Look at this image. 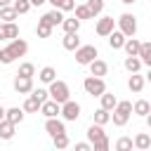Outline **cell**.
Listing matches in <instances>:
<instances>
[{
    "label": "cell",
    "mask_w": 151,
    "mask_h": 151,
    "mask_svg": "<svg viewBox=\"0 0 151 151\" xmlns=\"http://www.w3.org/2000/svg\"><path fill=\"white\" fill-rule=\"evenodd\" d=\"M132 113H137V116L146 118V116L151 113V101H149V99H137V101L132 104Z\"/></svg>",
    "instance_id": "obj_18"
},
{
    "label": "cell",
    "mask_w": 151,
    "mask_h": 151,
    "mask_svg": "<svg viewBox=\"0 0 151 151\" xmlns=\"http://www.w3.org/2000/svg\"><path fill=\"white\" fill-rule=\"evenodd\" d=\"M146 80H149V83H151V68H149V73H146Z\"/></svg>",
    "instance_id": "obj_48"
},
{
    "label": "cell",
    "mask_w": 151,
    "mask_h": 151,
    "mask_svg": "<svg viewBox=\"0 0 151 151\" xmlns=\"http://www.w3.org/2000/svg\"><path fill=\"white\" fill-rule=\"evenodd\" d=\"M104 137H106V132H104L101 125H94V123H92V125L87 127V142H90V144H94V142H99V139H104Z\"/></svg>",
    "instance_id": "obj_20"
},
{
    "label": "cell",
    "mask_w": 151,
    "mask_h": 151,
    "mask_svg": "<svg viewBox=\"0 0 151 151\" xmlns=\"http://www.w3.org/2000/svg\"><path fill=\"white\" fill-rule=\"evenodd\" d=\"M26 52H28V42H26L24 38H17V40H12L7 47L0 50V64H12L14 59L24 57Z\"/></svg>",
    "instance_id": "obj_1"
},
{
    "label": "cell",
    "mask_w": 151,
    "mask_h": 151,
    "mask_svg": "<svg viewBox=\"0 0 151 151\" xmlns=\"http://www.w3.org/2000/svg\"><path fill=\"white\" fill-rule=\"evenodd\" d=\"M73 151H92V144L90 142H76Z\"/></svg>",
    "instance_id": "obj_42"
},
{
    "label": "cell",
    "mask_w": 151,
    "mask_h": 151,
    "mask_svg": "<svg viewBox=\"0 0 151 151\" xmlns=\"http://www.w3.org/2000/svg\"><path fill=\"white\" fill-rule=\"evenodd\" d=\"M109 73V64L104 61V59H94L92 64H90V76H94V78H104Z\"/></svg>",
    "instance_id": "obj_14"
},
{
    "label": "cell",
    "mask_w": 151,
    "mask_h": 151,
    "mask_svg": "<svg viewBox=\"0 0 151 151\" xmlns=\"http://www.w3.org/2000/svg\"><path fill=\"white\" fill-rule=\"evenodd\" d=\"M123 66H125L130 73H139V68H142V59H139V57H125Z\"/></svg>",
    "instance_id": "obj_28"
},
{
    "label": "cell",
    "mask_w": 151,
    "mask_h": 151,
    "mask_svg": "<svg viewBox=\"0 0 151 151\" xmlns=\"http://www.w3.org/2000/svg\"><path fill=\"white\" fill-rule=\"evenodd\" d=\"M0 66H2V64H0Z\"/></svg>",
    "instance_id": "obj_50"
},
{
    "label": "cell",
    "mask_w": 151,
    "mask_h": 151,
    "mask_svg": "<svg viewBox=\"0 0 151 151\" xmlns=\"http://www.w3.org/2000/svg\"><path fill=\"white\" fill-rule=\"evenodd\" d=\"M132 149H134L132 137H118L116 139V151H132Z\"/></svg>",
    "instance_id": "obj_31"
},
{
    "label": "cell",
    "mask_w": 151,
    "mask_h": 151,
    "mask_svg": "<svg viewBox=\"0 0 151 151\" xmlns=\"http://www.w3.org/2000/svg\"><path fill=\"white\" fill-rule=\"evenodd\" d=\"M40 106H42V104H40L33 94H28V99L24 101V106H21V109H24L26 113H38V111H40Z\"/></svg>",
    "instance_id": "obj_29"
},
{
    "label": "cell",
    "mask_w": 151,
    "mask_h": 151,
    "mask_svg": "<svg viewBox=\"0 0 151 151\" xmlns=\"http://www.w3.org/2000/svg\"><path fill=\"white\" fill-rule=\"evenodd\" d=\"M144 85H146V78L139 76V73H132V76L127 78V87H130V92H134V94H139V92L144 90Z\"/></svg>",
    "instance_id": "obj_15"
},
{
    "label": "cell",
    "mask_w": 151,
    "mask_h": 151,
    "mask_svg": "<svg viewBox=\"0 0 151 151\" xmlns=\"http://www.w3.org/2000/svg\"><path fill=\"white\" fill-rule=\"evenodd\" d=\"M12 7L17 9V14H26V12L31 9V0H14Z\"/></svg>",
    "instance_id": "obj_39"
},
{
    "label": "cell",
    "mask_w": 151,
    "mask_h": 151,
    "mask_svg": "<svg viewBox=\"0 0 151 151\" xmlns=\"http://www.w3.org/2000/svg\"><path fill=\"white\" fill-rule=\"evenodd\" d=\"M35 33H38V38H50V35H52V26H50V24H45V21H38Z\"/></svg>",
    "instance_id": "obj_37"
},
{
    "label": "cell",
    "mask_w": 151,
    "mask_h": 151,
    "mask_svg": "<svg viewBox=\"0 0 151 151\" xmlns=\"http://www.w3.org/2000/svg\"><path fill=\"white\" fill-rule=\"evenodd\" d=\"M47 92H50V99L57 101V104H66V101L71 99V90H68V85H66L64 80H54Z\"/></svg>",
    "instance_id": "obj_3"
},
{
    "label": "cell",
    "mask_w": 151,
    "mask_h": 151,
    "mask_svg": "<svg viewBox=\"0 0 151 151\" xmlns=\"http://www.w3.org/2000/svg\"><path fill=\"white\" fill-rule=\"evenodd\" d=\"M125 40H127V38H125L120 31H113V33L109 35V47H111V50H123V47H125Z\"/></svg>",
    "instance_id": "obj_21"
},
{
    "label": "cell",
    "mask_w": 151,
    "mask_h": 151,
    "mask_svg": "<svg viewBox=\"0 0 151 151\" xmlns=\"http://www.w3.org/2000/svg\"><path fill=\"white\" fill-rule=\"evenodd\" d=\"M76 19L85 21V19H94V17H92V12L87 9V5H78V7H76Z\"/></svg>",
    "instance_id": "obj_38"
},
{
    "label": "cell",
    "mask_w": 151,
    "mask_h": 151,
    "mask_svg": "<svg viewBox=\"0 0 151 151\" xmlns=\"http://www.w3.org/2000/svg\"><path fill=\"white\" fill-rule=\"evenodd\" d=\"M31 94H33V97H35V99H38L40 104H45V101L50 99V92H47V90H42V87H38V90H33Z\"/></svg>",
    "instance_id": "obj_41"
},
{
    "label": "cell",
    "mask_w": 151,
    "mask_h": 151,
    "mask_svg": "<svg viewBox=\"0 0 151 151\" xmlns=\"http://www.w3.org/2000/svg\"><path fill=\"white\" fill-rule=\"evenodd\" d=\"M45 130H47L50 137H57V134H64L66 132V127H64V123L59 118H47L45 120Z\"/></svg>",
    "instance_id": "obj_12"
},
{
    "label": "cell",
    "mask_w": 151,
    "mask_h": 151,
    "mask_svg": "<svg viewBox=\"0 0 151 151\" xmlns=\"http://www.w3.org/2000/svg\"><path fill=\"white\" fill-rule=\"evenodd\" d=\"M17 76H24V78H33L35 76V66L31 64V61H24L21 66H19V73Z\"/></svg>",
    "instance_id": "obj_35"
},
{
    "label": "cell",
    "mask_w": 151,
    "mask_h": 151,
    "mask_svg": "<svg viewBox=\"0 0 151 151\" xmlns=\"http://www.w3.org/2000/svg\"><path fill=\"white\" fill-rule=\"evenodd\" d=\"M134 149H137V151H149V149H151V134H149V132L134 134Z\"/></svg>",
    "instance_id": "obj_17"
},
{
    "label": "cell",
    "mask_w": 151,
    "mask_h": 151,
    "mask_svg": "<svg viewBox=\"0 0 151 151\" xmlns=\"http://www.w3.org/2000/svg\"><path fill=\"white\" fill-rule=\"evenodd\" d=\"M19 14H17V9L9 5V7H2L0 9V19H2V24H14V19H17Z\"/></svg>",
    "instance_id": "obj_26"
},
{
    "label": "cell",
    "mask_w": 151,
    "mask_h": 151,
    "mask_svg": "<svg viewBox=\"0 0 151 151\" xmlns=\"http://www.w3.org/2000/svg\"><path fill=\"white\" fill-rule=\"evenodd\" d=\"M99 99H101V109H104V111H109V113L118 106V99H116V94H111V92H104Z\"/></svg>",
    "instance_id": "obj_23"
},
{
    "label": "cell",
    "mask_w": 151,
    "mask_h": 151,
    "mask_svg": "<svg viewBox=\"0 0 151 151\" xmlns=\"http://www.w3.org/2000/svg\"><path fill=\"white\" fill-rule=\"evenodd\" d=\"M94 31H97V35H101V38H109V35L116 31V28H113V17H101V19L97 21Z\"/></svg>",
    "instance_id": "obj_8"
},
{
    "label": "cell",
    "mask_w": 151,
    "mask_h": 151,
    "mask_svg": "<svg viewBox=\"0 0 151 151\" xmlns=\"http://www.w3.org/2000/svg\"><path fill=\"white\" fill-rule=\"evenodd\" d=\"M5 118H7V109H2V106H0V123H2Z\"/></svg>",
    "instance_id": "obj_43"
},
{
    "label": "cell",
    "mask_w": 151,
    "mask_h": 151,
    "mask_svg": "<svg viewBox=\"0 0 151 151\" xmlns=\"http://www.w3.org/2000/svg\"><path fill=\"white\" fill-rule=\"evenodd\" d=\"M61 116H64V120H78L80 118V104L68 99L66 104H61Z\"/></svg>",
    "instance_id": "obj_7"
},
{
    "label": "cell",
    "mask_w": 151,
    "mask_h": 151,
    "mask_svg": "<svg viewBox=\"0 0 151 151\" xmlns=\"http://www.w3.org/2000/svg\"><path fill=\"white\" fill-rule=\"evenodd\" d=\"M123 50H125V54H127V57H139V52H142V42H139L137 38H127Z\"/></svg>",
    "instance_id": "obj_19"
},
{
    "label": "cell",
    "mask_w": 151,
    "mask_h": 151,
    "mask_svg": "<svg viewBox=\"0 0 151 151\" xmlns=\"http://www.w3.org/2000/svg\"><path fill=\"white\" fill-rule=\"evenodd\" d=\"M130 116H132V101H118V106L111 113V120L116 127H123V125H127Z\"/></svg>",
    "instance_id": "obj_2"
},
{
    "label": "cell",
    "mask_w": 151,
    "mask_h": 151,
    "mask_svg": "<svg viewBox=\"0 0 151 151\" xmlns=\"http://www.w3.org/2000/svg\"><path fill=\"white\" fill-rule=\"evenodd\" d=\"M52 5V9H61V12H71L76 9V0H47Z\"/></svg>",
    "instance_id": "obj_25"
},
{
    "label": "cell",
    "mask_w": 151,
    "mask_h": 151,
    "mask_svg": "<svg viewBox=\"0 0 151 151\" xmlns=\"http://www.w3.org/2000/svg\"><path fill=\"white\" fill-rule=\"evenodd\" d=\"M146 125H149V130H151V113L146 116Z\"/></svg>",
    "instance_id": "obj_46"
},
{
    "label": "cell",
    "mask_w": 151,
    "mask_h": 151,
    "mask_svg": "<svg viewBox=\"0 0 151 151\" xmlns=\"http://www.w3.org/2000/svg\"><path fill=\"white\" fill-rule=\"evenodd\" d=\"M14 90L19 92V94H31L35 87H33V78H24V76H17L14 78Z\"/></svg>",
    "instance_id": "obj_9"
},
{
    "label": "cell",
    "mask_w": 151,
    "mask_h": 151,
    "mask_svg": "<svg viewBox=\"0 0 151 151\" xmlns=\"http://www.w3.org/2000/svg\"><path fill=\"white\" fill-rule=\"evenodd\" d=\"M120 2H123V5H132L134 0H120Z\"/></svg>",
    "instance_id": "obj_47"
},
{
    "label": "cell",
    "mask_w": 151,
    "mask_h": 151,
    "mask_svg": "<svg viewBox=\"0 0 151 151\" xmlns=\"http://www.w3.org/2000/svg\"><path fill=\"white\" fill-rule=\"evenodd\" d=\"M132 151H137V149H132Z\"/></svg>",
    "instance_id": "obj_49"
},
{
    "label": "cell",
    "mask_w": 151,
    "mask_h": 151,
    "mask_svg": "<svg viewBox=\"0 0 151 151\" xmlns=\"http://www.w3.org/2000/svg\"><path fill=\"white\" fill-rule=\"evenodd\" d=\"M38 78H40V83L52 85V83L57 80V71H54L52 66H42V68H40V73H38Z\"/></svg>",
    "instance_id": "obj_22"
},
{
    "label": "cell",
    "mask_w": 151,
    "mask_h": 151,
    "mask_svg": "<svg viewBox=\"0 0 151 151\" xmlns=\"http://www.w3.org/2000/svg\"><path fill=\"white\" fill-rule=\"evenodd\" d=\"M9 2H12V0H0V9H2V7H9Z\"/></svg>",
    "instance_id": "obj_44"
},
{
    "label": "cell",
    "mask_w": 151,
    "mask_h": 151,
    "mask_svg": "<svg viewBox=\"0 0 151 151\" xmlns=\"http://www.w3.org/2000/svg\"><path fill=\"white\" fill-rule=\"evenodd\" d=\"M83 87H85V92L92 94V97H101V94L106 92L104 78H94V76H87V78L83 80Z\"/></svg>",
    "instance_id": "obj_6"
},
{
    "label": "cell",
    "mask_w": 151,
    "mask_h": 151,
    "mask_svg": "<svg viewBox=\"0 0 151 151\" xmlns=\"http://www.w3.org/2000/svg\"><path fill=\"white\" fill-rule=\"evenodd\" d=\"M42 2H47V0H31V5H42Z\"/></svg>",
    "instance_id": "obj_45"
},
{
    "label": "cell",
    "mask_w": 151,
    "mask_h": 151,
    "mask_svg": "<svg viewBox=\"0 0 151 151\" xmlns=\"http://www.w3.org/2000/svg\"><path fill=\"white\" fill-rule=\"evenodd\" d=\"M80 24H83V21L73 17V19H64L61 28H64V33H78V31H80Z\"/></svg>",
    "instance_id": "obj_27"
},
{
    "label": "cell",
    "mask_w": 151,
    "mask_h": 151,
    "mask_svg": "<svg viewBox=\"0 0 151 151\" xmlns=\"http://www.w3.org/2000/svg\"><path fill=\"white\" fill-rule=\"evenodd\" d=\"M85 5H87V9L92 12V17H99L101 9H104V0H87Z\"/></svg>",
    "instance_id": "obj_36"
},
{
    "label": "cell",
    "mask_w": 151,
    "mask_h": 151,
    "mask_svg": "<svg viewBox=\"0 0 151 151\" xmlns=\"http://www.w3.org/2000/svg\"><path fill=\"white\" fill-rule=\"evenodd\" d=\"M19 38V26L17 24H2L0 21V40H17Z\"/></svg>",
    "instance_id": "obj_11"
},
{
    "label": "cell",
    "mask_w": 151,
    "mask_h": 151,
    "mask_svg": "<svg viewBox=\"0 0 151 151\" xmlns=\"http://www.w3.org/2000/svg\"><path fill=\"white\" fill-rule=\"evenodd\" d=\"M40 21L50 24L52 28H54V26H61V24H64V12H61V9H50V12H45V14L40 17Z\"/></svg>",
    "instance_id": "obj_10"
},
{
    "label": "cell",
    "mask_w": 151,
    "mask_h": 151,
    "mask_svg": "<svg viewBox=\"0 0 151 151\" xmlns=\"http://www.w3.org/2000/svg\"><path fill=\"white\" fill-rule=\"evenodd\" d=\"M149 151H151V149H149Z\"/></svg>",
    "instance_id": "obj_51"
},
{
    "label": "cell",
    "mask_w": 151,
    "mask_h": 151,
    "mask_svg": "<svg viewBox=\"0 0 151 151\" xmlns=\"http://www.w3.org/2000/svg\"><path fill=\"white\" fill-rule=\"evenodd\" d=\"M109 120H111V113H109V111H104V109L99 106V109L94 111V120H92V123H94V125H101V127H104V125H106Z\"/></svg>",
    "instance_id": "obj_32"
},
{
    "label": "cell",
    "mask_w": 151,
    "mask_h": 151,
    "mask_svg": "<svg viewBox=\"0 0 151 151\" xmlns=\"http://www.w3.org/2000/svg\"><path fill=\"white\" fill-rule=\"evenodd\" d=\"M97 57H99V52H97L94 45H80V47L76 50V61H78L80 66H90Z\"/></svg>",
    "instance_id": "obj_5"
},
{
    "label": "cell",
    "mask_w": 151,
    "mask_h": 151,
    "mask_svg": "<svg viewBox=\"0 0 151 151\" xmlns=\"http://www.w3.org/2000/svg\"><path fill=\"white\" fill-rule=\"evenodd\" d=\"M109 149H111L109 137H104V139H99V142H94V144H92V151H109Z\"/></svg>",
    "instance_id": "obj_40"
},
{
    "label": "cell",
    "mask_w": 151,
    "mask_h": 151,
    "mask_svg": "<svg viewBox=\"0 0 151 151\" xmlns=\"http://www.w3.org/2000/svg\"><path fill=\"white\" fill-rule=\"evenodd\" d=\"M52 142H54V149H57V151H64V149H68V144H71V139H68V134H66V132H64V134L52 137Z\"/></svg>",
    "instance_id": "obj_33"
},
{
    "label": "cell",
    "mask_w": 151,
    "mask_h": 151,
    "mask_svg": "<svg viewBox=\"0 0 151 151\" xmlns=\"http://www.w3.org/2000/svg\"><path fill=\"white\" fill-rule=\"evenodd\" d=\"M14 127H17V125H12L9 120H2V123H0V139H12V137L17 134Z\"/></svg>",
    "instance_id": "obj_30"
},
{
    "label": "cell",
    "mask_w": 151,
    "mask_h": 151,
    "mask_svg": "<svg viewBox=\"0 0 151 151\" xmlns=\"http://www.w3.org/2000/svg\"><path fill=\"white\" fill-rule=\"evenodd\" d=\"M116 21H118V31H120L125 38H134V33H137V17H134V14L125 12V14H120Z\"/></svg>",
    "instance_id": "obj_4"
},
{
    "label": "cell",
    "mask_w": 151,
    "mask_h": 151,
    "mask_svg": "<svg viewBox=\"0 0 151 151\" xmlns=\"http://www.w3.org/2000/svg\"><path fill=\"white\" fill-rule=\"evenodd\" d=\"M40 113L45 116V118H57L59 113H61V104H57V101H52V99H47L42 106H40Z\"/></svg>",
    "instance_id": "obj_13"
},
{
    "label": "cell",
    "mask_w": 151,
    "mask_h": 151,
    "mask_svg": "<svg viewBox=\"0 0 151 151\" xmlns=\"http://www.w3.org/2000/svg\"><path fill=\"white\" fill-rule=\"evenodd\" d=\"M61 45H64V50H68V52H76V50L80 47V38H78V33H64V38H61Z\"/></svg>",
    "instance_id": "obj_16"
},
{
    "label": "cell",
    "mask_w": 151,
    "mask_h": 151,
    "mask_svg": "<svg viewBox=\"0 0 151 151\" xmlns=\"http://www.w3.org/2000/svg\"><path fill=\"white\" fill-rule=\"evenodd\" d=\"M24 113H26L24 109H19V106H12V109H7V118H5V120H9L12 125H19V123L24 120Z\"/></svg>",
    "instance_id": "obj_24"
},
{
    "label": "cell",
    "mask_w": 151,
    "mask_h": 151,
    "mask_svg": "<svg viewBox=\"0 0 151 151\" xmlns=\"http://www.w3.org/2000/svg\"><path fill=\"white\" fill-rule=\"evenodd\" d=\"M139 59L142 64H146L151 68V42H142V52H139Z\"/></svg>",
    "instance_id": "obj_34"
}]
</instances>
